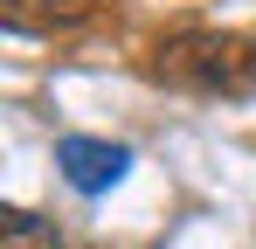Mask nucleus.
I'll return each instance as SVG.
<instances>
[{"label":"nucleus","instance_id":"f257e3e1","mask_svg":"<svg viewBox=\"0 0 256 249\" xmlns=\"http://www.w3.org/2000/svg\"><path fill=\"white\" fill-rule=\"evenodd\" d=\"M166 83L187 90H256V42L250 35H173L160 42V62Z\"/></svg>","mask_w":256,"mask_h":249},{"label":"nucleus","instance_id":"f03ea898","mask_svg":"<svg viewBox=\"0 0 256 249\" xmlns=\"http://www.w3.org/2000/svg\"><path fill=\"white\" fill-rule=\"evenodd\" d=\"M56 166H62V180H70L76 194H104V187L125 180L132 152L111 146V138H62V146H56Z\"/></svg>","mask_w":256,"mask_h":249},{"label":"nucleus","instance_id":"7ed1b4c3","mask_svg":"<svg viewBox=\"0 0 256 249\" xmlns=\"http://www.w3.org/2000/svg\"><path fill=\"white\" fill-rule=\"evenodd\" d=\"M0 249H62V236H56V222L28 208H0Z\"/></svg>","mask_w":256,"mask_h":249}]
</instances>
